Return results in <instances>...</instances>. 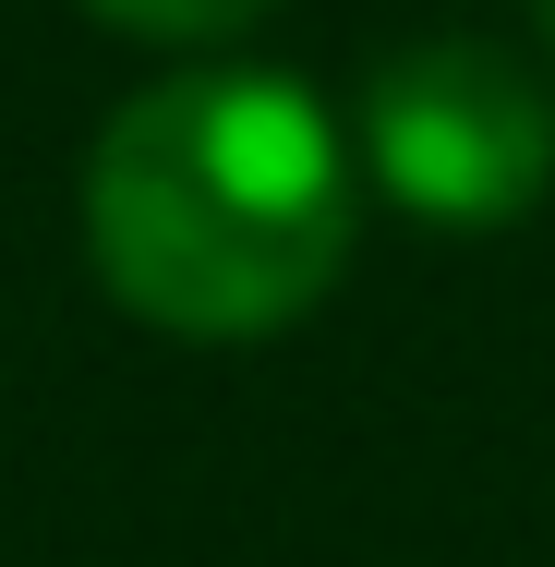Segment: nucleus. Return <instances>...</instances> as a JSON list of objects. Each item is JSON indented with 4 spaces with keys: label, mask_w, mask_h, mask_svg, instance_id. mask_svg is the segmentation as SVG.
Segmentation results:
<instances>
[{
    "label": "nucleus",
    "mask_w": 555,
    "mask_h": 567,
    "mask_svg": "<svg viewBox=\"0 0 555 567\" xmlns=\"http://www.w3.org/2000/svg\"><path fill=\"white\" fill-rule=\"evenodd\" d=\"M85 12H110L121 37H157V49H218V37H241L278 0H85Z\"/></svg>",
    "instance_id": "7ed1b4c3"
},
{
    "label": "nucleus",
    "mask_w": 555,
    "mask_h": 567,
    "mask_svg": "<svg viewBox=\"0 0 555 567\" xmlns=\"http://www.w3.org/2000/svg\"><path fill=\"white\" fill-rule=\"evenodd\" d=\"M350 145L290 73H157L85 157V254L157 339H278L350 266Z\"/></svg>",
    "instance_id": "f257e3e1"
},
{
    "label": "nucleus",
    "mask_w": 555,
    "mask_h": 567,
    "mask_svg": "<svg viewBox=\"0 0 555 567\" xmlns=\"http://www.w3.org/2000/svg\"><path fill=\"white\" fill-rule=\"evenodd\" d=\"M532 12H544V37H555V0H532Z\"/></svg>",
    "instance_id": "20e7f679"
},
{
    "label": "nucleus",
    "mask_w": 555,
    "mask_h": 567,
    "mask_svg": "<svg viewBox=\"0 0 555 567\" xmlns=\"http://www.w3.org/2000/svg\"><path fill=\"white\" fill-rule=\"evenodd\" d=\"M362 169L435 229H507L555 182V97L483 37H423L362 85Z\"/></svg>",
    "instance_id": "f03ea898"
}]
</instances>
